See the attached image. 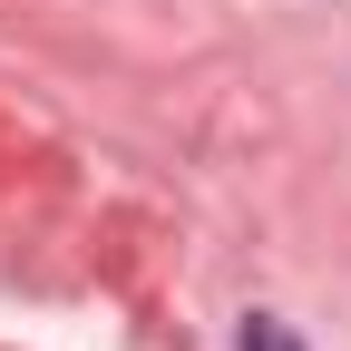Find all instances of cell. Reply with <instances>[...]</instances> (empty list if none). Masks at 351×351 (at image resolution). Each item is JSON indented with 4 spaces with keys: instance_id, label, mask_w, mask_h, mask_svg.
<instances>
[{
    "instance_id": "obj_1",
    "label": "cell",
    "mask_w": 351,
    "mask_h": 351,
    "mask_svg": "<svg viewBox=\"0 0 351 351\" xmlns=\"http://www.w3.org/2000/svg\"><path fill=\"white\" fill-rule=\"evenodd\" d=\"M244 351H302V341H293L274 313H254V322H244Z\"/></svg>"
}]
</instances>
